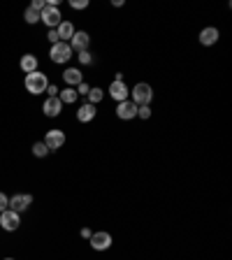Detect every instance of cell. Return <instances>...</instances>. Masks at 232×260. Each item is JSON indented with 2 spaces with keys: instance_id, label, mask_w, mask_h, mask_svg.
<instances>
[{
  "instance_id": "cell-9",
  "label": "cell",
  "mask_w": 232,
  "mask_h": 260,
  "mask_svg": "<svg viewBox=\"0 0 232 260\" xmlns=\"http://www.w3.org/2000/svg\"><path fill=\"white\" fill-rule=\"evenodd\" d=\"M88 44H91V35L86 33V30H77L74 33V37L70 40V47H72V51H88Z\"/></svg>"
},
{
  "instance_id": "cell-2",
  "label": "cell",
  "mask_w": 232,
  "mask_h": 260,
  "mask_svg": "<svg viewBox=\"0 0 232 260\" xmlns=\"http://www.w3.org/2000/svg\"><path fill=\"white\" fill-rule=\"evenodd\" d=\"M130 100H133L137 107L151 105V100H153V88H151V84H144V81L135 84V88L130 91Z\"/></svg>"
},
{
  "instance_id": "cell-22",
  "label": "cell",
  "mask_w": 232,
  "mask_h": 260,
  "mask_svg": "<svg viewBox=\"0 0 232 260\" xmlns=\"http://www.w3.org/2000/svg\"><path fill=\"white\" fill-rule=\"evenodd\" d=\"M137 116L139 119H151V105H142V107H137Z\"/></svg>"
},
{
  "instance_id": "cell-20",
  "label": "cell",
  "mask_w": 232,
  "mask_h": 260,
  "mask_svg": "<svg viewBox=\"0 0 232 260\" xmlns=\"http://www.w3.org/2000/svg\"><path fill=\"white\" fill-rule=\"evenodd\" d=\"M46 154H49V149H46L44 142H35V144H33V156H37V158H44Z\"/></svg>"
},
{
  "instance_id": "cell-25",
  "label": "cell",
  "mask_w": 232,
  "mask_h": 260,
  "mask_svg": "<svg viewBox=\"0 0 232 260\" xmlns=\"http://www.w3.org/2000/svg\"><path fill=\"white\" fill-rule=\"evenodd\" d=\"M88 91H91V86H88L86 81H81L79 86H77V95H88Z\"/></svg>"
},
{
  "instance_id": "cell-30",
  "label": "cell",
  "mask_w": 232,
  "mask_h": 260,
  "mask_svg": "<svg viewBox=\"0 0 232 260\" xmlns=\"http://www.w3.org/2000/svg\"><path fill=\"white\" fill-rule=\"evenodd\" d=\"M91 230H88V228H81V237H84V240H91Z\"/></svg>"
},
{
  "instance_id": "cell-24",
  "label": "cell",
  "mask_w": 232,
  "mask_h": 260,
  "mask_svg": "<svg viewBox=\"0 0 232 260\" xmlns=\"http://www.w3.org/2000/svg\"><path fill=\"white\" fill-rule=\"evenodd\" d=\"M70 7H72V9H86L88 0H70Z\"/></svg>"
},
{
  "instance_id": "cell-8",
  "label": "cell",
  "mask_w": 232,
  "mask_h": 260,
  "mask_svg": "<svg viewBox=\"0 0 232 260\" xmlns=\"http://www.w3.org/2000/svg\"><path fill=\"white\" fill-rule=\"evenodd\" d=\"M88 242H91L93 251H107V249L112 247V235L105 233V230H102V233H93Z\"/></svg>"
},
{
  "instance_id": "cell-7",
  "label": "cell",
  "mask_w": 232,
  "mask_h": 260,
  "mask_svg": "<svg viewBox=\"0 0 232 260\" xmlns=\"http://www.w3.org/2000/svg\"><path fill=\"white\" fill-rule=\"evenodd\" d=\"M30 205H33V195H28V193H16L14 198H9V209L16 214L26 212Z\"/></svg>"
},
{
  "instance_id": "cell-5",
  "label": "cell",
  "mask_w": 232,
  "mask_h": 260,
  "mask_svg": "<svg viewBox=\"0 0 232 260\" xmlns=\"http://www.w3.org/2000/svg\"><path fill=\"white\" fill-rule=\"evenodd\" d=\"M21 226V216L12 209H5V212H0V228L7 230V233H14L16 228Z\"/></svg>"
},
{
  "instance_id": "cell-18",
  "label": "cell",
  "mask_w": 232,
  "mask_h": 260,
  "mask_svg": "<svg viewBox=\"0 0 232 260\" xmlns=\"http://www.w3.org/2000/svg\"><path fill=\"white\" fill-rule=\"evenodd\" d=\"M58 100L63 102V105H74V102H77V98H79V95H77V88H70L67 86L65 91H58Z\"/></svg>"
},
{
  "instance_id": "cell-1",
  "label": "cell",
  "mask_w": 232,
  "mask_h": 260,
  "mask_svg": "<svg viewBox=\"0 0 232 260\" xmlns=\"http://www.w3.org/2000/svg\"><path fill=\"white\" fill-rule=\"evenodd\" d=\"M26 91L28 93H33V95H40V93H44L46 88H49V79H46V74L44 72H30V74H26Z\"/></svg>"
},
{
  "instance_id": "cell-26",
  "label": "cell",
  "mask_w": 232,
  "mask_h": 260,
  "mask_svg": "<svg viewBox=\"0 0 232 260\" xmlns=\"http://www.w3.org/2000/svg\"><path fill=\"white\" fill-rule=\"evenodd\" d=\"M5 209H9V198L5 193H0V212H5Z\"/></svg>"
},
{
  "instance_id": "cell-21",
  "label": "cell",
  "mask_w": 232,
  "mask_h": 260,
  "mask_svg": "<svg viewBox=\"0 0 232 260\" xmlns=\"http://www.w3.org/2000/svg\"><path fill=\"white\" fill-rule=\"evenodd\" d=\"M23 19H26V23H40V12H35L33 7H28Z\"/></svg>"
},
{
  "instance_id": "cell-14",
  "label": "cell",
  "mask_w": 232,
  "mask_h": 260,
  "mask_svg": "<svg viewBox=\"0 0 232 260\" xmlns=\"http://www.w3.org/2000/svg\"><path fill=\"white\" fill-rule=\"evenodd\" d=\"M60 109H63V102L58 100V95H56V98H46L44 105H42V112H44L46 116H51V119H56V116H58Z\"/></svg>"
},
{
  "instance_id": "cell-6",
  "label": "cell",
  "mask_w": 232,
  "mask_h": 260,
  "mask_svg": "<svg viewBox=\"0 0 232 260\" xmlns=\"http://www.w3.org/2000/svg\"><path fill=\"white\" fill-rule=\"evenodd\" d=\"M44 144L49 151H58V149L65 144V133L58 130V128H53V130H49V133L44 135Z\"/></svg>"
},
{
  "instance_id": "cell-3",
  "label": "cell",
  "mask_w": 232,
  "mask_h": 260,
  "mask_svg": "<svg viewBox=\"0 0 232 260\" xmlns=\"http://www.w3.org/2000/svg\"><path fill=\"white\" fill-rule=\"evenodd\" d=\"M72 53L74 51L67 42H56V44H51V49H49V58H51L53 63L63 65V63H67V60L72 58Z\"/></svg>"
},
{
  "instance_id": "cell-19",
  "label": "cell",
  "mask_w": 232,
  "mask_h": 260,
  "mask_svg": "<svg viewBox=\"0 0 232 260\" xmlns=\"http://www.w3.org/2000/svg\"><path fill=\"white\" fill-rule=\"evenodd\" d=\"M102 98H105V91L100 86H91V91H88V95H86V102L98 107V102H102Z\"/></svg>"
},
{
  "instance_id": "cell-16",
  "label": "cell",
  "mask_w": 232,
  "mask_h": 260,
  "mask_svg": "<svg viewBox=\"0 0 232 260\" xmlns=\"http://www.w3.org/2000/svg\"><path fill=\"white\" fill-rule=\"evenodd\" d=\"M95 114H98V107L91 105V102H84V105L79 107V112H77V119H79L81 123H88V121L95 119Z\"/></svg>"
},
{
  "instance_id": "cell-29",
  "label": "cell",
  "mask_w": 232,
  "mask_h": 260,
  "mask_svg": "<svg viewBox=\"0 0 232 260\" xmlns=\"http://www.w3.org/2000/svg\"><path fill=\"white\" fill-rule=\"evenodd\" d=\"M46 93H49V98H56V95H58V88H56V86L51 84V86L46 88Z\"/></svg>"
},
{
  "instance_id": "cell-11",
  "label": "cell",
  "mask_w": 232,
  "mask_h": 260,
  "mask_svg": "<svg viewBox=\"0 0 232 260\" xmlns=\"http://www.w3.org/2000/svg\"><path fill=\"white\" fill-rule=\"evenodd\" d=\"M109 95H112L116 102H123L130 98V88H128L126 81H112V86H109Z\"/></svg>"
},
{
  "instance_id": "cell-23",
  "label": "cell",
  "mask_w": 232,
  "mask_h": 260,
  "mask_svg": "<svg viewBox=\"0 0 232 260\" xmlns=\"http://www.w3.org/2000/svg\"><path fill=\"white\" fill-rule=\"evenodd\" d=\"M77 58H79V63H81V65H91V63H93V56H91V53H88V51H81L79 56H77Z\"/></svg>"
},
{
  "instance_id": "cell-10",
  "label": "cell",
  "mask_w": 232,
  "mask_h": 260,
  "mask_svg": "<svg viewBox=\"0 0 232 260\" xmlns=\"http://www.w3.org/2000/svg\"><path fill=\"white\" fill-rule=\"evenodd\" d=\"M116 116H119L121 121H130L137 116V105H135L133 100H123L119 102V107H116Z\"/></svg>"
},
{
  "instance_id": "cell-12",
  "label": "cell",
  "mask_w": 232,
  "mask_h": 260,
  "mask_svg": "<svg viewBox=\"0 0 232 260\" xmlns=\"http://www.w3.org/2000/svg\"><path fill=\"white\" fill-rule=\"evenodd\" d=\"M219 37H221V30L219 28H214V26L200 30V44H202V47H212V44H216Z\"/></svg>"
},
{
  "instance_id": "cell-17",
  "label": "cell",
  "mask_w": 232,
  "mask_h": 260,
  "mask_svg": "<svg viewBox=\"0 0 232 260\" xmlns=\"http://www.w3.org/2000/svg\"><path fill=\"white\" fill-rule=\"evenodd\" d=\"M21 70L26 74H30V72H37V58H35L33 53H26V56H21Z\"/></svg>"
},
{
  "instance_id": "cell-4",
  "label": "cell",
  "mask_w": 232,
  "mask_h": 260,
  "mask_svg": "<svg viewBox=\"0 0 232 260\" xmlns=\"http://www.w3.org/2000/svg\"><path fill=\"white\" fill-rule=\"evenodd\" d=\"M40 21L44 23L49 30L51 28H58L60 26V21H63V14H60L58 7H53V5H46L44 9L40 12Z\"/></svg>"
},
{
  "instance_id": "cell-13",
  "label": "cell",
  "mask_w": 232,
  "mask_h": 260,
  "mask_svg": "<svg viewBox=\"0 0 232 260\" xmlns=\"http://www.w3.org/2000/svg\"><path fill=\"white\" fill-rule=\"evenodd\" d=\"M63 81H65L70 88H74V86H79L81 81H84V74H81L79 67H67L65 72H63Z\"/></svg>"
},
{
  "instance_id": "cell-27",
  "label": "cell",
  "mask_w": 232,
  "mask_h": 260,
  "mask_svg": "<svg viewBox=\"0 0 232 260\" xmlns=\"http://www.w3.org/2000/svg\"><path fill=\"white\" fill-rule=\"evenodd\" d=\"M30 7H33L35 12H42V9L46 7V2H44V0H33V2H30Z\"/></svg>"
},
{
  "instance_id": "cell-28",
  "label": "cell",
  "mask_w": 232,
  "mask_h": 260,
  "mask_svg": "<svg viewBox=\"0 0 232 260\" xmlns=\"http://www.w3.org/2000/svg\"><path fill=\"white\" fill-rule=\"evenodd\" d=\"M46 40L51 42V44H56V42H60V40H58V33H56V28H51V30L46 33Z\"/></svg>"
},
{
  "instance_id": "cell-31",
  "label": "cell",
  "mask_w": 232,
  "mask_h": 260,
  "mask_svg": "<svg viewBox=\"0 0 232 260\" xmlns=\"http://www.w3.org/2000/svg\"><path fill=\"white\" fill-rule=\"evenodd\" d=\"M2 260H14V258H2Z\"/></svg>"
},
{
  "instance_id": "cell-15",
  "label": "cell",
  "mask_w": 232,
  "mask_h": 260,
  "mask_svg": "<svg viewBox=\"0 0 232 260\" xmlns=\"http://www.w3.org/2000/svg\"><path fill=\"white\" fill-rule=\"evenodd\" d=\"M56 33H58V40L60 42H67V44H70V40L74 37V33H77V30H74L72 21H60V26L56 28Z\"/></svg>"
}]
</instances>
